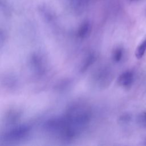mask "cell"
<instances>
[{"label":"cell","instance_id":"1","mask_svg":"<svg viewBox=\"0 0 146 146\" xmlns=\"http://www.w3.org/2000/svg\"><path fill=\"white\" fill-rule=\"evenodd\" d=\"M133 80V74L131 71H127L122 73L119 77L118 82L120 85L124 87L129 86Z\"/></svg>","mask_w":146,"mask_h":146},{"label":"cell","instance_id":"2","mask_svg":"<svg viewBox=\"0 0 146 146\" xmlns=\"http://www.w3.org/2000/svg\"><path fill=\"white\" fill-rule=\"evenodd\" d=\"M146 51V38L143 40L137 47L135 50V56L137 59H141Z\"/></svg>","mask_w":146,"mask_h":146},{"label":"cell","instance_id":"3","mask_svg":"<svg viewBox=\"0 0 146 146\" xmlns=\"http://www.w3.org/2000/svg\"><path fill=\"white\" fill-rule=\"evenodd\" d=\"M123 55V51L120 48H117L114 53L113 55V58L115 59V60H116V62L119 61L122 57Z\"/></svg>","mask_w":146,"mask_h":146},{"label":"cell","instance_id":"4","mask_svg":"<svg viewBox=\"0 0 146 146\" xmlns=\"http://www.w3.org/2000/svg\"><path fill=\"white\" fill-rule=\"evenodd\" d=\"M88 26L87 24L84 25V26L82 27L81 31H80V35H83L84 34H85L87 31H88Z\"/></svg>","mask_w":146,"mask_h":146}]
</instances>
